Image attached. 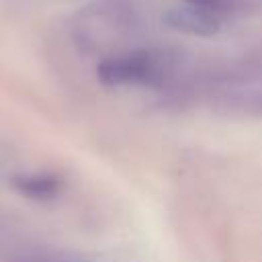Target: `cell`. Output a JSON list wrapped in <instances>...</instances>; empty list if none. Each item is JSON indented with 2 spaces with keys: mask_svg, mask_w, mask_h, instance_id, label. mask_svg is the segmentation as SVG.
Segmentation results:
<instances>
[{
  "mask_svg": "<svg viewBox=\"0 0 262 262\" xmlns=\"http://www.w3.org/2000/svg\"><path fill=\"white\" fill-rule=\"evenodd\" d=\"M12 186L25 199L47 203L63 192V178L53 172H33V174L14 176Z\"/></svg>",
  "mask_w": 262,
  "mask_h": 262,
  "instance_id": "obj_4",
  "label": "cell"
},
{
  "mask_svg": "<svg viewBox=\"0 0 262 262\" xmlns=\"http://www.w3.org/2000/svg\"><path fill=\"white\" fill-rule=\"evenodd\" d=\"M166 23L174 31H180L184 35H194V37H211V35H217L221 29L219 16L215 12L201 6H192V4L172 8L166 14Z\"/></svg>",
  "mask_w": 262,
  "mask_h": 262,
  "instance_id": "obj_3",
  "label": "cell"
},
{
  "mask_svg": "<svg viewBox=\"0 0 262 262\" xmlns=\"http://www.w3.org/2000/svg\"><path fill=\"white\" fill-rule=\"evenodd\" d=\"M176 63L170 55L154 49H133L104 57L96 76L104 86H145L164 88L174 78Z\"/></svg>",
  "mask_w": 262,
  "mask_h": 262,
  "instance_id": "obj_1",
  "label": "cell"
},
{
  "mask_svg": "<svg viewBox=\"0 0 262 262\" xmlns=\"http://www.w3.org/2000/svg\"><path fill=\"white\" fill-rule=\"evenodd\" d=\"M215 100L237 113L262 115V76H229L215 88Z\"/></svg>",
  "mask_w": 262,
  "mask_h": 262,
  "instance_id": "obj_2",
  "label": "cell"
},
{
  "mask_svg": "<svg viewBox=\"0 0 262 262\" xmlns=\"http://www.w3.org/2000/svg\"><path fill=\"white\" fill-rule=\"evenodd\" d=\"M188 4L192 6H201V8H207L215 14L219 12H227V10H233L239 6V0H186Z\"/></svg>",
  "mask_w": 262,
  "mask_h": 262,
  "instance_id": "obj_5",
  "label": "cell"
}]
</instances>
